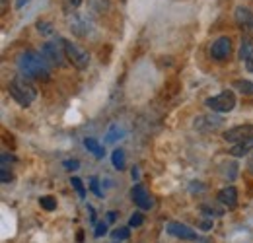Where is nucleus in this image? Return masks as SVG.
<instances>
[{"instance_id":"nucleus-15","label":"nucleus","mask_w":253,"mask_h":243,"mask_svg":"<svg viewBox=\"0 0 253 243\" xmlns=\"http://www.w3.org/2000/svg\"><path fill=\"white\" fill-rule=\"evenodd\" d=\"M70 30L74 35H78V37H84V35H88V26H86V20L84 18H74V20H70Z\"/></svg>"},{"instance_id":"nucleus-17","label":"nucleus","mask_w":253,"mask_h":243,"mask_svg":"<svg viewBox=\"0 0 253 243\" xmlns=\"http://www.w3.org/2000/svg\"><path fill=\"white\" fill-rule=\"evenodd\" d=\"M84 146H86V150H90V152L94 154L97 160H101L103 156H105V150H103V146L95 140V138H84Z\"/></svg>"},{"instance_id":"nucleus-23","label":"nucleus","mask_w":253,"mask_h":243,"mask_svg":"<svg viewBox=\"0 0 253 243\" xmlns=\"http://www.w3.org/2000/svg\"><path fill=\"white\" fill-rule=\"evenodd\" d=\"M63 165L66 171H76V169H80V160H76V158H72V160H64Z\"/></svg>"},{"instance_id":"nucleus-22","label":"nucleus","mask_w":253,"mask_h":243,"mask_svg":"<svg viewBox=\"0 0 253 243\" xmlns=\"http://www.w3.org/2000/svg\"><path fill=\"white\" fill-rule=\"evenodd\" d=\"M128 236H130V230H128V228H115V230L111 232V238H113V240H119V242L128 240Z\"/></svg>"},{"instance_id":"nucleus-29","label":"nucleus","mask_w":253,"mask_h":243,"mask_svg":"<svg viewBox=\"0 0 253 243\" xmlns=\"http://www.w3.org/2000/svg\"><path fill=\"white\" fill-rule=\"evenodd\" d=\"M90 187H92V191L95 193V197L103 199V193H101V189H99V181H97V177H92V179H90Z\"/></svg>"},{"instance_id":"nucleus-11","label":"nucleus","mask_w":253,"mask_h":243,"mask_svg":"<svg viewBox=\"0 0 253 243\" xmlns=\"http://www.w3.org/2000/svg\"><path fill=\"white\" fill-rule=\"evenodd\" d=\"M216 199L226 208H236V204H238V189L234 185L222 187L220 191H218V195H216Z\"/></svg>"},{"instance_id":"nucleus-36","label":"nucleus","mask_w":253,"mask_h":243,"mask_svg":"<svg viewBox=\"0 0 253 243\" xmlns=\"http://www.w3.org/2000/svg\"><path fill=\"white\" fill-rule=\"evenodd\" d=\"M201 228H203V230H211V228H212V222H211V220H209V222H203Z\"/></svg>"},{"instance_id":"nucleus-34","label":"nucleus","mask_w":253,"mask_h":243,"mask_svg":"<svg viewBox=\"0 0 253 243\" xmlns=\"http://www.w3.org/2000/svg\"><path fill=\"white\" fill-rule=\"evenodd\" d=\"M88 212H90V220H92V224H97V222H95V210H94V206H92V204H88Z\"/></svg>"},{"instance_id":"nucleus-4","label":"nucleus","mask_w":253,"mask_h":243,"mask_svg":"<svg viewBox=\"0 0 253 243\" xmlns=\"http://www.w3.org/2000/svg\"><path fill=\"white\" fill-rule=\"evenodd\" d=\"M64 55H66L68 62L78 70H86L90 66V53L84 47H80L78 43H74V41H66L64 39Z\"/></svg>"},{"instance_id":"nucleus-6","label":"nucleus","mask_w":253,"mask_h":243,"mask_svg":"<svg viewBox=\"0 0 253 243\" xmlns=\"http://www.w3.org/2000/svg\"><path fill=\"white\" fill-rule=\"evenodd\" d=\"M166 230H168L169 236H173V238H177V240H183V242H199V240H201L199 234H197L193 228L181 224V222H169V224L166 226Z\"/></svg>"},{"instance_id":"nucleus-26","label":"nucleus","mask_w":253,"mask_h":243,"mask_svg":"<svg viewBox=\"0 0 253 243\" xmlns=\"http://www.w3.org/2000/svg\"><path fill=\"white\" fill-rule=\"evenodd\" d=\"M201 210H205V214H209V216H222L224 214L222 208H214V206H209V204H203Z\"/></svg>"},{"instance_id":"nucleus-24","label":"nucleus","mask_w":253,"mask_h":243,"mask_svg":"<svg viewBox=\"0 0 253 243\" xmlns=\"http://www.w3.org/2000/svg\"><path fill=\"white\" fill-rule=\"evenodd\" d=\"M142 222H144V218H142V214H132L130 216V220H128V228H140L142 226Z\"/></svg>"},{"instance_id":"nucleus-20","label":"nucleus","mask_w":253,"mask_h":243,"mask_svg":"<svg viewBox=\"0 0 253 243\" xmlns=\"http://www.w3.org/2000/svg\"><path fill=\"white\" fill-rule=\"evenodd\" d=\"M39 204H41V208H43V210H47V212L57 210V199H55V197H51V195L41 197V199H39Z\"/></svg>"},{"instance_id":"nucleus-10","label":"nucleus","mask_w":253,"mask_h":243,"mask_svg":"<svg viewBox=\"0 0 253 243\" xmlns=\"http://www.w3.org/2000/svg\"><path fill=\"white\" fill-rule=\"evenodd\" d=\"M230 53H232V39L230 37H226V35H222L218 37L212 45H211V57L214 59V61H226L228 57H230Z\"/></svg>"},{"instance_id":"nucleus-38","label":"nucleus","mask_w":253,"mask_h":243,"mask_svg":"<svg viewBox=\"0 0 253 243\" xmlns=\"http://www.w3.org/2000/svg\"><path fill=\"white\" fill-rule=\"evenodd\" d=\"M138 177V169L136 167H132V179H136Z\"/></svg>"},{"instance_id":"nucleus-2","label":"nucleus","mask_w":253,"mask_h":243,"mask_svg":"<svg viewBox=\"0 0 253 243\" xmlns=\"http://www.w3.org/2000/svg\"><path fill=\"white\" fill-rule=\"evenodd\" d=\"M8 93L10 97L20 103L22 107H30L33 101L37 99V88L33 86V82L26 76H16L10 84H8Z\"/></svg>"},{"instance_id":"nucleus-28","label":"nucleus","mask_w":253,"mask_h":243,"mask_svg":"<svg viewBox=\"0 0 253 243\" xmlns=\"http://www.w3.org/2000/svg\"><path fill=\"white\" fill-rule=\"evenodd\" d=\"M16 162V156H12V154H8V152H4L2 154V167H10V163H14Z\"/></svg>"},{"instance_id":"nucleus-35","label":"nucleus","mask_w":253,"mask_h":243,"mask_svg":"<svg viewBox=\"0 0 253 243\" xmlns=\"http://www.w3.org/2000/svg\"><path fill=\"white\" fill-rule=\"evenodd\" d=\"M28 2H30V0H16V8L20 10V8H24V6L28 4Z\"/></svg>"},{"instance_id":"nucleus-1","label":"nucleus","mask_w":253,"mask_h":243,"mask_svg":"<svg viewBox=\"0 0 253 243\" xmlns=\"http://www.w3.org/2000/svg\"><path fill=\"white\" fill-rule=\"evenodd\" d=\"M18 70L22 76L30 80H49V74H51L49 64L35 51H24L18 57Z\"/></svg>"},{"instance_id":"nucleus-7","label":"nucleus","mask_w":253,"mask_h":243,"mask_svg":"<svg viewBox=\"0 0 253 243\" xmlns=\"http://www.w3.org/2000/svg\"><path fill=\"white\" fill-rule=\"evenodd\" d=\"M222 121L218 115H199L195 122H193V126L199 130V132H205V134H209V132H216L218 128H222Z\"/></svg>"},{"instance_id":"nucleus-16","label":"nucleus","mask_w":253,"mask_h":243,"mask_svg":"<svg viewBox=\"0 0 253 243\" xmlns=\"http://www.w3.org/2000/svg\"><path fill=\"white\" fill-rule=\"evenodd\" d=\"M111 163H113V167H115L117 171H123V169L126 167L125 150H121V148L113 150V154H111Z\"/></svg>"},{"instance_id":"nucleus-27","label":"nucleus","mask_w":253,"mask_h":243,"mask_svg":"<svg viewBox=\"0 0 253 243\" xmlns=\"http://www.w3.org/2000/svg\"><path fill=\"white\" fill-rule=\"evenodd\" d=\"M105 234H107V222H97V224H95L94 236L95 238H101V236H105Z\"/></svg>"},{"instance_id":"nucleus-9","label":"nucleus","mask_w":253,"mask_h":243,"mask_svg":"<svg viewBox=\"0 0 253 243\" xmlns=\"http://www.w3.org/2000/svg\"><path fill=\"white\" fill-rule=\"evenodd\" d=\"M253 136V124H238V126H232L224 132V140L230 142V144H238L246 138H252Z\"/></svg>"},{"instance_id":"nucleus-18","label":"nucleus","mask_w":253,"mask_h":243,"mask_svg":"<svg viewBox=\"0 0 253 243\" xmlns=\"http://www.w3.org/2000/svg\"><path fill=\"white\" fill-rule=\"evenodd\" d=\"M232 88H236V91H240L242 95H253V82L252 80H234Z\"/></svg>"},{"instance_id":"nucleus-21","label":"nucleus","mask_w":253,"mask_h":243,"mask_svg":"<svg viewBox=\"0 0 253 243\" xmlns=\"http://www.w3.org/2000/svg\"><path fill=\"white\" fill-rule=\"evenodd\" d=\"M70 185H72V189L78 193L80 199H86V187H84V183H82L80 177H72V179H70Z\"/></svg>"},{"instance_id":"nucleus-12","label":"nucleus","mask_w":253,"mask_h":243,"mask_svg":"<svg viewBox=\"0 0 253 243\" xmlns=\"http://www.w3.org/2000/svg\"><path fill=\"white\" fill-rule=\"evenodd\" d=\"M252 152H253V136L252 138L242 140V142H238V144H234V146L230 148V154H232L234 158H244V156H250Z\"/></svg>"},{"instance_id":"nucleus-32","label":"nucleus","mask_w":253,"mask_h":243,"mask_svg":"<svg viewBox=\"0 0 253 243\" xmlns=\"http://www.w3.org/2000/svg\"><path fill=\"white\" fill-rule=\"evenodd\" d=\"M117 220V214H115V210H109L107 212V224H113Z\"/></svg>"},{"instance_id":"nucleus-8","label":"nucleus","mask_w":253,"mask_h":243,"mask_svg":"<svg viewBox=\"0 0 253 243\" xmlns=\"http://www.w3.org/2000/svg\"><path fill=\"white\" fill-rule=\"evenodd\" d=\"M130 199H132V202H134L140 210H150V208L154 206L152 197L148 195L146 187H144V185H140V183H136V185L130 189Z\"/></svg>"},{"instance_id":"nucleus-37","label":"nucleus","mask_w":253,"mask_h":243,"mask_svg":"<svg viewBox=\"0 0 253 243\" xmlns=\"http://www.w3.org/2000/svg\"><path fill=\"white\" fill-rule=\"evenodd\" d=\"M70 4H72V6H74V8H78V6H80V4H82V0H70Z\"/></svg>"},{"instance_id":"nucleus-31","label":"nucleus","mask_w":253,"mask_h":243,"mask_svg":"<svg viewBox=\"0 0 253 243\" xmlns=\"http://www.w3.org/2000/svg\"><path fill=\"white\" fill-rule=\"evenodd\" d=\"M244 31H246V37H252L253 39V20L246 26V28H244Z\"/></svg>"},{"instance_id":"nucleus-13","label":"nucleus","mask_w":253,"mask_h":243,"mask_svg":"<svg viewBox=\"0 0 253 243\" xmlns=\"http://www.w3.org/2000/svg\"><path fill=\"white\" fill-rule=\"evenodd\" d=\"M234 18H236V24L244 30V28H246V26L253 20V14H252V10H250V8H246V6H238V8H236Z\"/></svg>"},{"instance_id":"nucleus-25","label":"nucleus","mask_w":253,"mask_h":243,"mask_svg":"<svg viewBox=\"0 0 253 243\" xmlns=\"http://www.w3.org/2000/svg\"><path fill=\"white\" fill-rule=\"evenodd\" d=\"M37 31L43 33V35H51V33H53V26H51L49 22H39V24H37Z\"/></svg>"},{"instance_id":"nucleus-3","label":"nucleus","mask_w":253,"mask_h":243,"mask_svg":"<svg viewBox=\"0 0 253 243\" xmlns=\"http://www.w3.org/2000/svg\"><path fill=\"white\" fill-rule=\"evenodd\" d=\"M39 55L45 59L49 66H63L64 64V39L45 41L39 49Z\"/></svg>"},{"instance_id":"nucleus-19","label":"nucleus","mask_w":253,"mask_h":243,"mask_svg":"<svg viewBox=\"0 0 253 243\" xmlns=\"http://www.w3.org/2000/svg\"><path fill=\"white\" fill-rule=\"evenodd\" d=\"M253 55V39L252 37H244L242 47H240V59L246 62Z\"/></svg>"},{"instance_id":"nucleus-33","label":"nucleus","mask_w":253,"mask_h":243,"mask_svg":"<svg viewBox=\"0 0 253 243\" xmlns=\"http://www.w3.org/2000/svg\"><path fill=\"white\" fill-rule=\"evenodd\" d=\"M244 64H246V70H248V72H252V74H253V55L250 57V59H248V61L244 62Z\"/></svg>"},{"instance_id":"nucleus-30","label":"nucleus","mask_w":253,"mask_h":243,"mask_svg":"<svg viewBox=\"0 0 253 243\" xmlns=\"http://www.w3.org/2000/svg\"><path fill=\"white\" fill-rule=\"evenodd\" d=\"M0 179H2V183H10L12 179H14V175H12L6 167H2V171H0Z\"/></svg>"},{"instance_id":"nucleus-5","label":"nucleus","mask_w":253,"mask_h":243,"mask_svg":"<svg viewBox=\"0 0 253 243\" xmlns=\"http://www.w3.org/2000/svg\"><path fill=\"white\" fill-rule=\"evenodd\" d=\"M205 103L212 113H230L236 107L238 99H236V93L232 90H224L212 97H207Z\"/></svg>"},{"instance_id":"nucleus-14","label":"nucleus","mask_w":253,"mask_h":243,"mask_svg":"<svg viewBox=\"0 0 253 243\" xmlns=\"http://www.w3.org/2000/svg\"><path fill=\"white\" fill-rule=\"evenodd\" d=\"M125 136V130L119 126V124H111L109 128H107V134H105V144H115L117 140H121Z\"/></svg>"}]
</instances>
